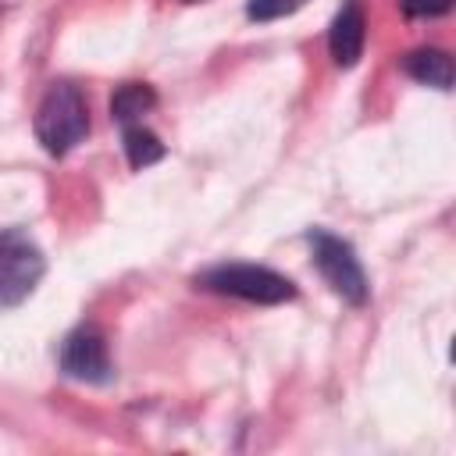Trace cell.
I'll return each mask as SVG.
<instances>
[{
    "label": "cell",
    "instance_id": "obj_3",
    "mask_svg": "<svg viewBox=\"0 0 456 456\" xmlns=\"http://www.w3.org/2000/svg\"><path fill=\"white\" fill-rule=\"evenodd\" d=\"M306 242H310V249H314V267L321 271L324 285H328L342 303L363 306L367 296H370V281H367V271H363L356 249H353L342 235H335V232H328V228H310V232H306Z\"/></svg>",
    "mask_w": 456,
    "mask_h": 456
},
{
    "label": "cell",
    "instance_id": "obj_12",
    "mask_svg": "<svg viewBox=\"0 0 456 456\" xmlns=\"http://www.w3.org/2000/svg\"><path fill=\"white\" fill-rule=\"evenodd\" d=\"M182 4H200V0H182Z\"/></svg>",
    "mask_w": 456,
    "mask_h": 456
},
{
    "label": "cell",
    "instance_id": "obj_1",
    "mask_svg": "<svg viewBox=\"0 0 456 456\" xmlns=\"http://www.w3.org/2000/svg\"><path fill=\"white\" fill-rule=\"evenodd\" d=\"M196 289L203 292H214V296H232V299H242V303H256V306H278V303H289L296 299V281L264 267V264H246V260H224V264H214L207 271H200L192 278Z\"/></svg>",
    "mask_w": 456,
    "mask_h": 456
},
{
    "label": "cell",
    "instance_id": "obj_4",
    "mask_svg": "<svg viewBox=\"0 0 456 456\" xmlns=\"http://www.w3.org/2000/svg\"><path fill=\"white\" fill-rule=\"evenodd\" d=\"M64 378L71 381H86V385H107L114 378V363H110V349H107V335L96 324H78L75 331L64 335L61 342V356H57Z\"/></svg>",
    "mask_w": 456,
    "mask_h": 456
},
{
    "label": "cell",
    "instance_id": "obj_9",
    "mask_svg": "<svg viewBox=\"0 0 456 456\" xmlns=\"http://www.w3.org/2000/svg\"><path fill=\"white\" fill-rule=\"evenodd\" d=\"M121 146H125V157H128V164L135 167V171H146V167H153L157 160H164V153H167V146L139 121V125H125V132H121Z\"/></svg>",
    "mask_w": 456,
    "mask_h": 456
},
{
    "label": "cell",
    "instance_id": "obj_11",
    "mask_svg": "<svg viewBox=\"0 0 456 456\" xmlns=\"http://www.w3.org/2000/svg\"><path fill=\"white\" fill-rule=\"evenodd\" d=\"M406 18H442L452 11V0H399Z\"/></svg>",
    "mask_w": 456,
    "mask_h": 456
},
{
    "label": "cell",
    "instance_id": "obj_10",
    "mask_svg": "<svg viewBox=\"0 0 456 456\" xmlns=\"http://www.w3.org/2000/svg\"><path fill=\"white\" fill-rule=\"evenodd\" d=\"M306 0H246V14L253 21H274L285 14H296Z\"/></svg>",
    "mask_w": 456,
    "mask_h": 456
},
{
    "label": "cell",
    "instance_id": "obj_7",
    "mask_svg": "<svg viewBox=\"0 0 456 456\" xmlns=\"http://www.w3.org/2000/svg\"><path fill=\"white\" fill-rule=\"evenodd\" d=\"M403 71L410 78H417L420 86H435V89H452V57L438 46H420L410 50L403 57Z\"/></svg>",
    "mask_w": 456,
    "mask_h": 456
},
{
    "label": "cell",
    "instance_id": "obj_8",
    "mask_svg": "<svg viewBox=\"0 0 456 456\" xmlns=\"http://www.w3.org/2000/svg\"><path fill=\"white\" fill-rule=\"evenodd\" d=\"M157 107V93L150 82H121L110 96V121L125 125H139L142 114H150Z\"/></svg>",
    "mask_w": 456,
    "mask_h": 456
},
{
    "label": "cell",
    "instance_id": "obj_2",
    "mask_svg": "<svg viewBox=\"0 0 456 456\" xmlns=\"http://www.w3.org/2000/svg\"><path fill=\"white\" fill-rule=\"evenodd\" d=\"M32 128H36L39 146L50 157L71 153L89 132V107H86L82 89L75 82H53L36 107Z\"/></svg>",
    "mask_w": 456,
    "mask_h": 456
},
{
    "label": "cell",
    "instance_id": "obj_6",
    "mask_svg": "<svg viewBox=\"0 0 456 456\" xmlns=\"http://www.w3.org/2000/svg\"><path fill=\"white\" fill-rule=\"evenodd\" d=\"M363 43H367L363 7H360V0H346L328 28V53H331L335 68H356L363 57Z\"/></svg>",
    "mask_w": 456,
    "mask_h": 456
},
{
    "label": "cell",
    "instance_id": "obj_5",
    "mask_svg": "<svg viewBox=\"0 0 456 456\" xmlns=\"http://www.w3.org/2000/svg\"><path fill=\"white\" fill-rule=\"evenodd\" d=\"M43 278V256L21 235H0V310L18 306Z\"/></svg>",
    "mask_w": 456,
    "mask_h": 456
}]
</instances>
